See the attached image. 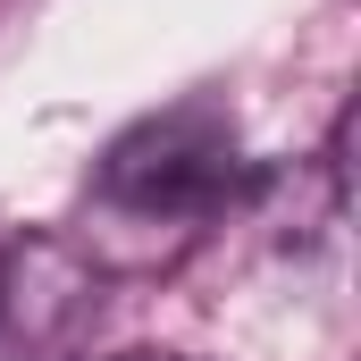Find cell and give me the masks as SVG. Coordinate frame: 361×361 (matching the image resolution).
Returning a JSON list of instances; mask_svg holds the SVG:
<instances>
[{
	"mask_svg": "<svg viewBox=\"0 0 361 361\" xmlns=\"http://www.w3.org/2000/svg\"><path fill=\"white\" fill-rule=\"evenodd\" d=\"M235 185V126L202 101H185L169 118L135 126L109 169H101V202L135 210V219H202L219 210V193Z\"/></svg>",
	"mask_w": 361,
	"mask_h": 361,
	"instance_id": "6da1fadb",
	"label": "cell"
},
{
	"mask_svg": "<svg viewBox=\"0 0 361 361\" xmlns=\"http://www.w3.org/2000/svg\"><path fill=\"white\" fill-rule=\"evenodd\" d=\"M109 361H185V353H109Z\"/></svg>",
	"mask_w": 361,
	"mask_h": 361,
	"instance_id": "7a4b0ae2",
	"label": "cell"
}]
</instances>
